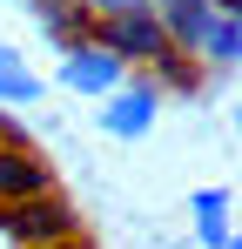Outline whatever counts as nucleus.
<instances>
[{
    "label": "nucleus",
    "mask_w": 242,
    "mask_h": 249,
    "mask_svg": "<svg viewBox=\"0 0 242 249\" xmlns=\"http://www.w3.org/2000/svg\"><path fill=\"white\" fill-rule=\"evenodd\" d=\"M229 209L236 196L222 189V182H208V189H189V229H195L202 249H229L236 243V222H229Z\"/></svg>",
    "instance_id": "423d86ee"
},
{
    "label": "nucleus",
    "mask_w": 242,
    "mask_h": 249,
    "mask_svg": "<svg viewBox=\"0 0 242 249\" xmlns=\"http://www.w3.org/2000/svg\"><path fill=\"white\" fill-rule=\"evenodd\" d=\"M0 222H7V236L20 249H54V243H74L81 236L74 209L61 202V196H34V202H20V209H0Z\"/></svg>",
    "instance_id": "20e7f679"
},
{
    "label": "nucleus",
    "mask_w": 242,
    "mask_h": 249,
    "mask_svg": "<svg viewBox=\"0 0 242 249\" xmlns=\"http://www.w3.org/2000/svg\"><path fill=\"white\" fill-rule=\"evenodd\" d=\"M54 249H87V236H74V243H54Z\"/></svg>",
    "instance_id": "1a4fd4ad"
},
{
    "label": "nucleus",
    "mask_w": 242,
    "mask_h": 249,
    "mask_svg": "<svg viewBox=\"0 0 242 249\" xmlns=\"http://www.w3.org/2000/svg\"><path fill=\"white\" fill-rule=\"evenodd\" d=\"M54 81L68 88V94H94V101H108V94L128 81V68H121L108 47H94L87 34H81V41H68V47H61V61H54Z\"/></svg>",
    "instance_id": "7ed1b4c3"
},
{
    "label": "nucleus",
    "mask_w": 242,
    "mask_h": 249,
    "mask_svg": "<svg viewBox=\"0 0 242 249\" xmlns=\"http://www.w3.org/2000/svg\"><path fill=\"white\" fill-rule=\"evenodd\" d=\"M40 94H47V81L27 68V54L0 41V108H40Z\"/></svg>",
    "instance_id": "0eeeda50"
},
{
    "label": "nucleus",
    "mask_w": 242,
    "mask_h": 249,
    "mask_svg": "<svg viewBox=\"0 0 242 249\" xmlns=\"http://www.w3.org/2000/svg\"><path fill=\"white\" fill-rule=\"evenodd\" d=\"M87 41L108 47L128 74H155L161 61L175 54L168 34H161V20H155V7H141V14H115V20H87Z\"/></svg>",
    "instance_id": "f257e3e1"
},
{
    "label": "nucleus",
    "mask_w": 242,
    "mask_h": 249,
    "mask_svg": "<svg viewBox=\"0 0 242 249\" xmlns=\"http://www.w3.org/2000/svg\"><path fill=\"white\" fill-rule=\"evenodd\" d=\"M34 196H54V162L34 142H0V209H20Z\"/></svg>",
    "instance_id": "39448f33"
},
{
    "label": "nucleus",
    "mask_w": 242,
    "mask_h": 249,
    "mask_svg": "<svg viewBox=\"0 0 242 249\" xmlns=\"http://www.w3.org/2000/svg\"><path fill=\"white\" fill-rule=\"evenodd\" d=\"M161 101H168V94H161L148 74H128V81L94 108V128H101L108 142H148L155 122H161Z\"/></svg>",
    "instance_id": "f03ea898"
},
{
    "label": "nucleus",
    "mask_w": 242,
    "mask_h": 249,
    "mask_svg": "<svg viewBox=\"0 0 242 249\" xmlns=\"http://www.w3.org/2000/svg\"><path fill=\"white\" fill-rule=\"evenodd\" d=\"M229 249H242V243H229Z\"/></svg>",
    "instance_id": "9d476101"
},
{
    "label": "nucleus",
    "mask_w": 242,
    "mask_h": 249,
    "mask_svg": "<svg viewBox=\"0 0 242 249\" xmlns=\"http://www.w3.org/2000/svg\"><path fill=\"white\" fill-rule=\"evenodd\" d=\"M148 0H81V20H115V14H141Z\"/></svg>",
    "instance_id": "6e6552de"
}]
</instances>
